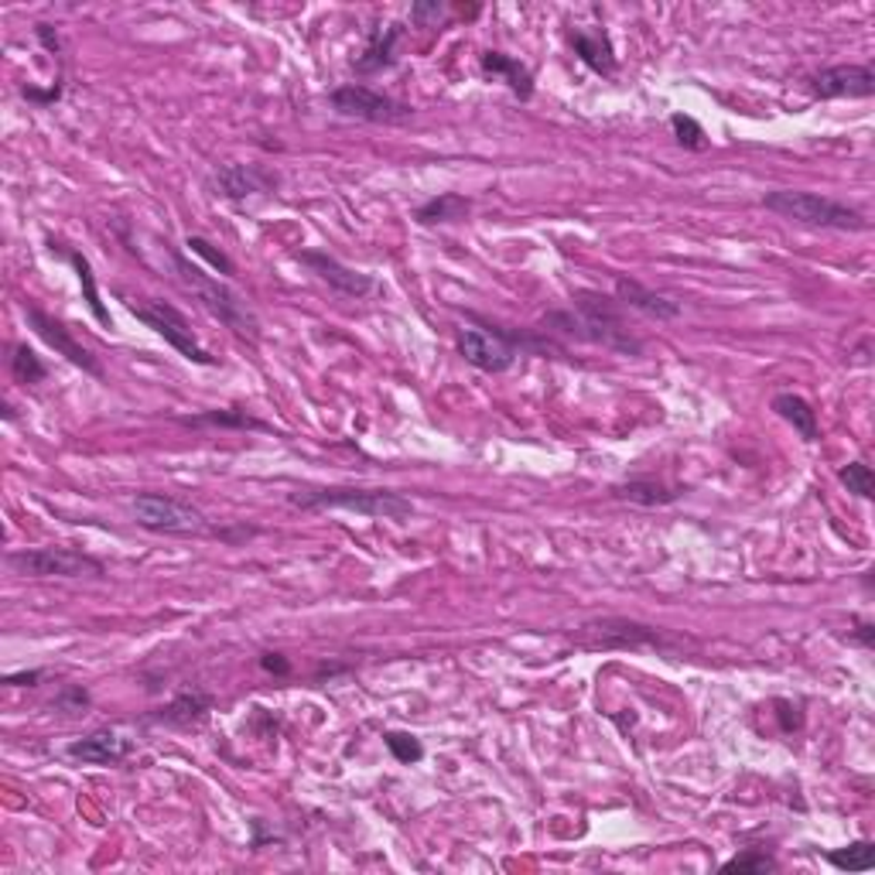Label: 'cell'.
Returning a JSON list of instances; mask_svg holds the SVG:
<instances>
[{"label": "cell", "mask_w": 875, "mask_h": 875, "mask_svg": "<svg viewBox=\"0 0 875 875\" xmlns=\"http://www.w3.org/2000/svg\"><path fill=\"white\" fill-rule=\"evenodd\" d=\"M260 668H264L267 674H274V677H288V674H291V663H288L281 653H264V657H260Z\"/></svg>", "instance_id": "36"}, {"label": "cell", "mask_w": 875, "mask_h": 875, "mask_svg": "<svg viewBox=\"0 0 875 875\" xmlns=\"http://www.w3.org/2000/svg\"><path fill=\"white\" fill-rule=\"evenodd\" d=\"M185 425H216V428H247V431H274L267 422H260V417L247 414V410H239V407H230V410H205V414H195L189 417Z\"/></svg>", "instance_id": "24"}, {"label": "cell", "mask_w": 875, "mask_h": 875, "mask_svg": "<svg viewBox=\"0 0 875 875\" xmlns=\"http://www.w3.org/2000/svg\"><path fill=\"white\" fill-rule=\"evenodd\" d=\"M34 34H39V42H42V45H45V49L52 52V58H55V55H62V42H58V31H55L52 24H39V28H34Z\"/></svg>", "instance_id": "38"}, {"label": "cell", "mask_w": 875, "mask_h": 875, "mask_svg": "<svg viewBox=\"0 0 875 875\" xmlns=\"http://www.w3.org/2000/svg\"><path fill=\"white\" fill-rule=\"evenodd\" d=\"M818 99H868L875 93V73L868 65H831L811 76Z\"/></svg>", "instance_id": "12"}, {"label": "cell", "mask_w": 875, "mask_h": 875, "mask_svg": "<svg viewBox=\"0 0 875 875\" xmlns=\"http://www.w3.org/2000/svg\"><path fill=\"white\" fill-rule=\"evenodd\" d=\"M164 247H168V243H164ZM168 257L174 264V274H179V281L202 301V308L213 314V319H220L226 329H233V335L247 339V342H257L260 339V322H257L254 308L243 301L233 288H226L220 277L202 274V267L189 264V257L179 247H168Z\"/></svg>", "instance_id": "3"}, {"label": "cell", "mask_w": 875, "mask_h": 875, "mask_svg": "<svg viewBox=\"0 0 875 875\" xmlns=\"http://www.w3.org/2000/svg\"><path fill=\"white\" fill-rule=\"evenodd\" d=\"M332 110L339 117H349V120H366V124H397V120H407L414 110L407 103L387 96V93H376L370 86H360V83H345L339 89H332Z\"/></svg>", "instance_id": "10"}, {"label": "cell", "mask_w": 875, "mask_h": 875, "mask_svg": "<svg viewBox=\"0 0 875 875\" xmlns=\"http://www.w3.org/2000/svg\"><path fill=\"white\" fill-rule=\"evenodd\" d=\"M572 45H575V55L591 68V73H599V76H616V52H612V42H609V34L606 31H585L578 28L572 34Z\"/></svg>", "instance_id": "20"}, {"label": "cell", "mask_w": 875, "mask_h": 875, "mask_svg": "<svg viewBox=\"0 0 875 875\" xmlns=\"http://www.w3.org/2000/svg\"><path fill=\"white\" fill-rule=\"evenodd\" d=\"M130 753H134V743L124 739V735H117V732H110V728L89 732V735H83V739H73V743L65 746V756L68 759L93 762V766H117Z\"/></svg>", "instance_id": "16"}, {"label": "cell", "mask_w": 875, "mask_h": 875, "mask_svg": "<svg viewBox=\"0 0 875 875\" xmlns=\"http://www.w3.org/2000/svg\"><path fill=\"white\" fill-rule=\"evenodd\" d=\"M441 14H445V4H438V0H431V4H414L410 8V21H417V24H425L431 18H441Z\"/></svg>", "instance_id": "37"}, {"label": "cell", "mask_w": 875, "mask_h": 875, "mask_svg": "<svg viewBox=\"0 0 875 875\" xmlns=\"http://www.w3.org/2000/svg\"><path fill=\"white\" fill-rule=\"evenodd\" d=\"M24 319H28V326L39 332L58 356H65L68 363L73 366H79V370H86L89 376H103V366L96 363V356L89 353V349L83 345V342H76L73 339V332H68L62 322H55L52 314H45L42 308H24Z\"/></svg>", "instance_id": "14"}, {"label": "cell", "mask_w": 875, "mask_h": 875, "mask_svg": "<svg viewBox=\"0 0 875 875\" xmlns=\"http://www.w3.org/2000/svg\"><path fill=\"white\" fill-rule=\"evenodd\" d=\"M383 743H387V749L394 753L397 762H407V766L425 756L422 743H417L414 735H407V732H387V735H383Z\"/></svg>", "instance_id": "31"}, {"label": "cell", "mask_w": 875, "mask_h": 875, "mask_svg": "<svg viewBox=\"0 0 875 875\" xmlns=\"http://www.w3.org/2000/svg\"><path fill=\"white\" fill-rule=\"evenodd\" d=\"M472 213V202L459 192H441L414 209V220L422 226H441V223H462Z\"/></svg>", "instance_id": "21"}, {"label": "cell", "mask_w": 875, "mask_h": 875, "mask_svg": "<svg viewBox=\"0 0 875 875\" xmlns=\"http://www.w3.org/2000/svg\"><path fill=\"white\" fill-rule=\"evenodd\" d=\"M185 247H189L195 257H202V260H205L209 267H213V270H220V274H226V277H230V274H236V264H233V260H230V257H226L220 247H216L213 239H205V236H189V239H185Z\"/></svg>", "instance_id": "29"}, {"label": "cell", "mask_w": 875, "mask_h": 875, "mask_svg": "<svg viewBox=\"0 0 875 875\" xmlns=\"http://www.w3.org/2000/svg\"><path fill=\"white\" fill-rule=\"evenodd\" d=\"M11 373H14L18 383H28V387H34V383H42L49 376L42 356L34 353V349H28V345H14L11 349Z\"/></svg>", "instance_id": "27"}, {"label": "cell", "mask_w": 875, "mask_h": 875, "mask_svg": "<svg viewBox=\"0 0 875 875\" xmlns=\"http://www.w3.org/2000/svg\"><path fill=\"white\" fill-rule=\"evenodd\" d=\"M401 42H404V24H397V21L373 24L370 34H366L363 52L353 62V68L360 76H376V73H383V68H394Z\"/></svg>", "instance_id": "15"}, {"label": "cell", "mask_w": 875, "mask_h": 875, "mask_svg": "<svg viewBox=\"0 0 875 875\" xmlns=\"http://www.w3.org/2000/svg\"><path fill=\"white\" fill-rule=\"evenodd\" d=\"M130 314L137 322H145L148 329H154L174 353H182L189 363H199V366H216L220 360L209 353V349L195 339L192 326L185 314L174 308L171 301H127Z\"/></svg>", "instance_id": "8"}, {"label": "cell", "mask_w": 875, "mask_h": 875, "mask_svg": "<svg viewBox=\"0 0 875 875\" xmlns=\"http://www.w3.org/2000/svg\"><path fill=\"white\" fill-rule=\"evenodd\" d=\"M824 858L842 868V872H868L875 865V845L872 842H852L849 849H834V852H824Z\"/></svg>", "instance_id": "26"}, {"label": "cell", "mask_w": 875, "mask_h": 875, "mask_svg": "<svg viewBox=\"0 0 875 875\" xmlns=\"http://www.w3.org/2000/svg\"><path fill=\"white\" fill-rule=\"evenodd\" d=\"M8 568L24 578H103L107 568L96 557L73 551V547H24V551H8Z\"/></svg>", "instance_id": "7"}, {"label": "cell", "mask_w": 875, "mask_h": 875, "mask_svg": "<svg viewBox=\"0 0 875 875\" xmlns=\"http://www.w3.org/2000/svg\"><path fill=\"white\" fill-rule=\"evenodd\" d=\"M65 260L73 264V267H76V274H79V285H83V295H86V305H89V311H93V319H96L99 326H110V311L103 308V301H99L96 274H93L89 260H86L79 250H65Z\"/></svg>", "instance_id": "25"}, {"label": "cell", "mask_w": 875, "mask_h": 875, "mask_svg": "<svg viewBox=\"0 0 875 875\" xmlns=\"http://www.w3.org/2000/svg\"><path fill=\"white\" fill-rule=\"evenodd\" d=\"M671 130H674L677 145H681L684 151H705V148H708L705 127L697 124L694 117H687V114H674V117H671Z\"/></svg>", "instance_id": "28"}, {"label": "cell", "mask_w": 875, "mask_h": 875, "mask_svg": "<svg viewBox=\"0 0 875 875\" xmlns=\"http://www.w3.org/2000/svg\"><path fill=\"white\" fill-rule=\"evenodd\" d=\"M213 185L230 202H247L254 195H270L277 189V174L267 168H257V164L230 161V164H220L213 171Z\"/></svg>", "instance_id": "13"}, {"label": "cell", "mask_w": 875, "mask_h": 875, "mask_svg": "<svg viewBox=\"0 0 875 875\" xmlns=\"http://www.w3.org/2000/svg\"><path fill=\"white\" fill-rule=\"evenodd\" d=\"M544 326H551L554 332H565L572 339L599 342V345L612 349V353H622V356L643 353V342L629 332L622 311H619V301L602 295V291H591V288H578L572 295V311L547 314Z\"/></svg>", "instance_id": "1"}, {"label": "cell", "mask_w": 875, "mask_h": 875, "mask_svg": "<svg viewBox=\"0 0 875 875\" xmlns=\"http://www.w3.org/2000/svg\"><path fill=\"white\" fill-rule=\"evenodd\" d=\"M837 479L845 482L849 493H855L862 500H872L875 497V476H872V469L865 462H849L842 472H837Z\"/></svg>", "instance_id": "30"}, {"label": "cell", "mask_w": 875, "mask_h": 875, "mask_svg": "<svg viewBox=\"0 0 875 875\" xmlns=\"http://www.w3.org/2000/svg\"><path fill=\"white\" fill-rule=\"evenodd\" d=\"M612 493L626 503H637V506H668L681 497L677 489H668L657 479H629V482H619Z\"/></svg>", "instance_id": "23"}, {"label": "cell", "mask_w": 875, "mask_h": 875, "mask_svg": "<svg viewBox=\"0 0 875 875\" xmlns=\"http://www.w3.org/2000/svg\"><path fill=\"white\" fill-rule=\"evenodd\" d=\"M52 708L55 712H65V715H83L86 708H89V691H83V687H62L55 697H52Z\"/></svg>", "instance_id": "33"}, {"label": "cell", "mask_w": 875, "mask_h": 875, "mask_svg": "<svg viewBox=\"0 0 875 875\" xmlns=\"http://www.w3.org/2000/svg\"><path fill=\"white\" fill-rule=\"evenodd\" d=\"M852 626H855L852 640H855V643H862V647L868 650V647L875 643V626H872V622H865V619H858V616L852 619Z\"/></svg>", "instance_id": "39"}, {"label": "cell", "mask_w": 875, "mask_h": 875, "mask_svg": "<svg viewBox=\"0 0 875 875\" xmlns=\"http://www.w3.org/2000/svg\"><path fill=\"white\" fill-rule=\"evenodd\" d=\"M469 319H472V326L459 329L455 345H459V356L482 373H506V370H513V363L523 353H537V349H544L527 332L485 322V319H479V314H469Z\"/></svg>", "instance_id": "4"}, {"label": "cell", "mask_w": 875, "mask_h": 875, "mask_svg": "<svg viewBox=\"0 0 875 875\" xmlns=\"http://www.w3.org/2000/svg\"><path fill=\"white\" fill-rule=\"evenodd\" d=\"M762 205L800 226H821V230H842V233H862L868 230V220L862 209L845 205L828 195L814 192H793V189H773L762 195Z\"/></svg>", "instance_id": "5"}, {"label": "cell", "mask_w": 875, "mask_h": 875, "mask_svg": "<svg viewBox=\"0 0 875 875\" xmlns=\"http://www.w3.org/2000/svg\"><path fill=\"white\" fill-rule=\"evenodd\" d=\"M616 301L650 314V319H657V322H674L681 314V305L674 298L657 295V291L643 288L640 281H633V277H622V274L616 277Z\"/></svg>", "instance_id": "19"}, {"label": "cell", "mask_w": 875, "mask_h": 875, "mask_svg": "<svg viewBox=\"0 0 875 875\" xmlns=\"http://www.w3.org/2000/svg\"><path fill=\"white\" fill-rule=\"evenodd\" d=\"M288 503L295 510H349L363 516L380 520H407L414 513V503L397 493V489H366V485H301L288 493Z\"/></svg>", "instance_id": "2"}, {"label": "cell", "mask_w": 875, "mask_h": 875, "mask_svg": "<svg viewBox=\"0 0 875 875\" xmlns=\"http://www.w3.org/2000/svg\"><path fill=\"white\" fill-rule=\"evenodd\" d=\"M209 712H213V694H205V691H182V694H174L171 702L158 712H151L145 722L148 725H168V728H195L209 718Z\"/></svg>", "instance_id": "17"}, {"label": "cell", "mask_w": 875, "mask_h": 875, "mask_svg": "<svg viewBox=\"0 0 875 875\" xmlns=\"http://www.w3.org/2000/svg\"><path fill=\"white\" fill-rule=\"evenodd\" d=\"M134 520L137 527H145L151 534H179V537H192V534H213L216 527L205 520V513L199 506H192L189 500L168 497V493H137L130 500Z\"/></svg>", "instance_id": "6"}, {"label": "cell", "mask_w": 875, "mask_h": 875, "mask_svg": "<svg viewBox=\"0 0 875 875\" xmlns=\"http://www.w3.org/2000/svg\"><path fill=\"white\" fill-rule=\"evenodd\" d=\"M581 647L588 650H660V653H674L677 643L668 640L660 629L637 622V619H622V616H606V619H591L581 626Z\"/></svg>", "instance_id": "9"}, {"label": "cell", "mask_w": 875, "mask_h": 875, "mask_svg": "<svg viewBox=\"0 0 875 875\" xmlns=\"http://www.w3.org/2000/svg\"><path fill=\"white\" fill-rule=\"evenodd\" d=\"M21 96L24 99H31V103H39V107H49V103H55L58 96H62V83H55L52 89H34V86H21Z\"/></svg>", "instance_id": "35"}, {"label": "cell", "mask_w": 875, "mask_h": 875, "mask_svg": "<svg viewBox=\"0 0 875 875\" xmlns=\"http://www.w3.org/2000/svg\"><path fill=\"white\" fill-rule=\"evenodd\" d=\"M45 681V671L42 668H34V671H18V674H8L4 684L8 687H39Z\"/></svg>", "instance_id": "34"}, {"label": "cell", "mask_w": 875, "mask_h": 875, "mask_svg": "<svg viewBox=\"0 0 875 875\" xmlns=\"http://www.w3.org/2000/svg\"><path fill=\"white\" fill-rule=\"evenodd\" d=\"M777 858L773 855H766V852H743V855H735L722 865V872H777Z\"/></svg>", "instance_id": "32"}, {"label": "cell", "mask_w": 875, "mask_h": 875, "mask_svg": "<svg viewBox=\"0 0 875 875\" xmlns=\"http://www.w3.org/2000/svg\"><path fill=\"white\" fill-rule=\"evenodd\" d=\"M773 410L783 417L787 425H793V431L803 441H818V410L803 401L800 394H777L773 397Z\"/></svg>", "instance_id": "22"}, {"label": "cell", "mask_w": 875, "mask_h": 875, "mask_svg": "<svg viewBox=\"0 0 875 875\" xmlns=\"http://www.w3.org/2000/svg\"><path fill=\"white\" fill-rule=\"evenodd\" d=\"M479 73L485 79H497L503 83L516 99L527 103L534 96V73L520 58L506 55V52H482L479 55Z\"/></svg>", "instance_id": "18"}, {"label": "cell", "mask_w": 875, "mask_h": 875, "mask_svg": "<svg viewBox=\"0 0 875 875\" xmlns=\"http://www.w3.org/2000/svg\"><path fill=\"white\" fill-rule=\"evenodd\" d=\"M295 260L305 264L314 277H322L329 288H335L345 298H366V295L376 291V277H370L363 270H353V267H345L342 260H335L326 250H298Z\"/></svg>", "instance_id": "11"}]
</instances>
